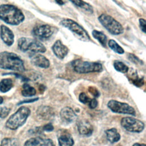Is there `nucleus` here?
I'll return each instance as SVG.
<instances>
[{"mask_svg":"<svg viewBox=\"0 0 146 146\" xmlns=\"http://www.w3.org/2000/svg\"><path fill=\"white\" fill-rule=\"evenodd\" d=\"M0 19L9 25L17 26L25 20V15L17 6L2 4L0 5Z\"/></svg>","mask_w":146,"mask_h":146,"instance_id":"f257e3e1","label":"nucleus"},{"mask_svg":"<svg viewBox=\"0 0 146 146\" xmlns=\"http://www.w3.org/2000/svg\"><path fill=\"white\" fill-rule=\"evenodd\" d=\"M0 68L19 72H23L25 70L21 58L17 54L8 51L0 52Z\"/></svg>","mask_w":146,"mask_h":146,"instance_id":"f03ea898","label":"nucleus"},{"mask_svg":"<svg viewBox=\"0 0 146 146\" xmlns=\"http://www.w3.org/2000/svg\"><path fill=\"white\" fill-rule=\"evenodd\" d=\"M18 47L21 51L29 53V55L33 54L44 53L46 51V48L41 42L26 37H22L18 39Z\"/></svg>","mask_w":146,"mask_h":146,"instance_id":"7ed1b4c3","label":"nucleus"},{"mask_svg":"<svg viewBox=\"0 0 146 146\" xmlns=\"http://www.w3.org/2000/svg\"><path fill=\"white\" fill-rule=\"evenodd\" d=\"M30 110L25 106L21 107L11 115L6 122V127L11 130H15L22 126L30 114Z\"/></svg>","mask_w":146,"mask_h":146,"instance_id":"20e7f679","label":"nucleus"},{"mask_svg":"<svg viewBox=\"0 0 146 146\" xmlns=\"http://www.w3.org/2000/svg\"><path fill=\"white\" fill-rule=\"evenodd\" d=\"M73 70L79 74L101 72L103 66L101 63L95 62L83 61L81 59H75L71 62Z\"/></svg>","mask_w":146,"mask_h":146,"instance_id":"39448f33","label":"nucleus"},{"mask_svg":"<svg viewBox=\"0 0 146 146\" xmlns=\"http://www.w3.org/2000/svg\"><path fill=\"white\" fill-rule=\"evenodd\" d=\"M60 25L70 30L76 37L84 42L91 40L87 31L77 22L69 18H65L60 22Z\"/></svg>","mask_w":146,"mask_h":146,"instance_id":"423d86ee","label":"nucleus"},{"mask_svg":"<svg viewBox=\"0 0 146 146\" xmlns=\"http://www.w3.org/2000/svg\"><path fill=\"white\" fill-rule=\"evenodd\" d=\"M98 20L102 25L112 35H118L124 33L122 25L110 15L102 14L98 17Z\"/></svg>","mask_w":146,"mask_h":146,"instance_id":"0eeeda50","label":"nucleus"},{"mask_svg":"<svg viewBox=\"0 0 146 146\" xmlns=\"http://www.w3.org/2000/svg\"><path fill=\"white\" fill-rule=\"evenodd\" d=\"M121 126L127 131L131 132L139 133L144 128V123L135 118L131 117H123L121 120Z\"/></svg>","mask_w":146,"mask_h":146,"instance_id":"6e6552de","label":"nucleus"},{"mask_svg":"<svg viewBox=\"0 0 146 146\" xmlns=\"http://www.w3.org/2000/svg\"><path fill=\"white\" fill-rule=\"evenodd\" d=\"M108 107L113 112L128 114L135 116L136 112L135 109L128 104L118 102L115 100H111L108 102Z\"/></svg>","mask_w":146,"mask_h":146,"instance_id":"1a4fd4ad","label":"nucleus"},{"mask_svg":"<svg viewBox=\"0 0 146 146\" xmlns=\"http://www.w3.org/2000/svg\"><path fill=\"white\" fill-rule=\"evenodd\" d=\"M53 33V28L50 25L46 24L35 26L32 30L33 36L41 40H46L49 39Z\"/></svg>","mask_w":146,"mask_h":146,"instance_id":"9d476101","label":"nucleus"},{"mask_svg":"<svg viewBox=\"0 0 146 146\" xmlns=\"http://www.w3.org/2000/svg\"><path fill=\"white\" fill-rule=\"evenodd\" d=\"M0 36L2 41L8 46L13 45L14 42V35L11 30L5 25H2L0 27Z\"/></svg>","mask_w":146,"mask_h":146,"instance_id":"9b49d317","label":"nucleus"},{"mask_svg":"<svg viewBox=\"0 0 146 146\" xmlns=\"http://www.w3.org/2000/svg\"><path fill=\"white\" fill-rule=\"evenodd\" d=\"M31 63L38 67L43 68H47L50 66V62L48 59L43 55L39 53L33 54L29 55Z\"/></svg>","mask_w":146,"mask_h":146,"instance_id":"f8f14e48","label":"nucleus"},{"mask_svg":"<svg viewBox=\"0 0 146 146\" xmlns=\"http://www.w3.org/2000/svg\"><path fill=\"white\" fill-rule=\"evenodd\" d=\"M23 146H55V144L50 139L35 137L27 140Z\"/></svg>","mask_w":146,"mask_h":146,"instance_id":"ddd939ff","label":"nucleus"},{"mask_svg":"<svg viewBox=\"0 0 146 146\" xmlns=\"http://www.w3.org/2000/svg\"><path fill=\"white\" fill-rule=\"evenodd\" d=\"M52 50L54 55L60 59H64L68 52V48L60 40H56L52 46Z\"/></svg>","mask_w":146,"mask_h":146,"instance_id":"4468645a","label":"nucleus"},{"mask_svg":"<svg viewBox=\"0 0 146 146\" xmlns=\"http://www.w3.org/2000/svg\"><path fill=\"white\" fill-rule=\"evenodd\" d=\"M36 114L40 119L44 120H51L55 115L54 110L51 107L46 106L39 107L36 111Z\"/></svg>","mask_w":146,"mask_h":146,"instance_id":"2eb2a0df","label":"nucleus"},{"mask_svg":"<svg viewBox=\"0 0 146 146\" xmlns=\"http://www.w3.org/2000/svg\"><path fill=\"white\" fill-rule=\"evenodd\" d=\"M60 116L62 120L66 123H72L77 118L75 112L69 107H65L61 110L60 112Z\"/></svg>","mask_w":146,"mask_h":146,"instance_id":"dca6fc26","label":"nucleus"},{"mask_svg":"<svg viewBox=\"0 0 146 146\" xmlns=\"http://www.w3.org/2000/svg\"><path fill=\"white\" fill-rule=\"evenodd\" d=\"M78 130L79 133L82 135L89 136L93 132V126L87 120H81L77 124Z\"/></svg>","mask_w":146,"mask_h":146,"instance_id":"f3484780","label":"nucleus"},{"mask_svg":"<svg viewBox=\"0 0 146 146\" xmlns=\"http://www.w3.org/2000/svg\"><path fill=\"white\" fill-rule=\"evenodd\" d=\"M58 140L59 146H73L74 139L70 133L65 130L58 132Z\"/></svg>","mask_w":146,"mask_h":146,"instance_id":"a211bd4d","label":"nucleus"},{"mask_svg":"<svg viewBox=\"0 0 146 146\" xmlns=\"http://www.w3.org/2000/svg\"><path fill=\"white\" fill-rule=\"evenodd\" d=\"M75 6L83 9L89 14H92L94 12L93 7L88 3L83 0H69Z\"/></svg>","mask_w":146,"mask_h":146,"instance_id":"6ab92c4d","label":"nucleus"},{"mask_svg":"<svg viewBox=\"0 0 146 146\" xmlns=\"http://www.w3.org/2000/svg\"><path fill=\"white\" fill-rule=\"evenodd\" d=\"M106 134L107 140L111 143H116L120 139V135L115 128L107 129L106 131Z\"/></svg>","mask_w":146,"mask_h":146,"instance_id":"aec40b11","label":"nucleus"},{"mask_svg":"<svg viewBox=\"0 0 146 146\" xmlns=\"http://www.w3.org/2000/svg\"><path fill=\"white\" fill-rule=\"evenodd\" d=\"M92 36L96 39L103 47H106L107 37L103 32L96 30H94L92 32Z\"/></svg>","mask_w":146,"mask_h":146,"instance_id":"412c9836","label":"nucleus"},{"mask_svg":"<svg viewBox=\"0 0 146 146\" xmlns=\"http://www.w3.org/2000/svg\"><path fill=\"white\" fill-rule=\"evenodd\" d=\"M13 87V82L10 78H5L0 81V91L5 93L10 91Z\"/></svg>","mask_w":146,"mask_h":146,"instance_id":"4be33fe9","label":"nucleus"},{"mask_svg":"<svg viewBox=\"0 0 146 146\" xmlns=\"http://www.w3.org/2000/svg\"><path fill=\"white\" fill-rule=\"evenodd\" d=\"M22 95L25 97H30L36 94V90L28 83H24L22 86Z\"/></svg>","mask_w":146,"mask_h":146,"instance_id":"5701e85b","label":"nucleus"},{"mask_svg":"<svg viewBox=\"0 0 146 146\" xmlns=\"http://www.w3.org/2000/svg\"><path fill=\"white\" fill-rule=\"evenodd\" d=\"M109 47L114 52L119 54H123L124 53V49L113 39H110L108 42Z\"/></svg>","mask_w":146,"mask_h":146,"instance_id":"b1692460","label":"nucleus"},{"mask_svg":"<svg viewBox=\"0 0 146 146\" xmlns=\"http://www.w3.org/2000/svg\"><path fill=\"white\" fill-rule=\"evenodd\" d=\"M129 79L134 85H135L136 87H141L144 83L143 78H140L138 76L136 72H132V73L131 72L130 76L129 77Z\"/></svg>","mask_w":146,"mask_h":146,"instance_id":"393cba45","label":"nucleus"},{"mask_svg":"<svg viewBox=\"0 0 146 146\" xmlns=\"http://www.w3.org/2000/svg\"><path fill=\"white\" fill-rule=\"evenodd\" d=\"M1 146H19V142L16 138L6 137L1 141Z\"/></svg>","mask_w":146,"mask_h":146,"instance_id":"a878e982","label":"nucleus"},{"mask_svg":"<svg viewBox=\"0 0 146 146\" xmlns=\"http://www.w3.org/2000/svg\"><path fill=\"white\" fill-rule=\"evenodd\" d=\"M113 67L115 69L121 73H127L128 71V67L123 62L119 60H115L113 63Z\"/></svg>","mask_w":146,"mask_h":146,"instance_id":"bb28decb","label":"nucleus"},{"mask_svg":"<svg viewBox=\"0 0 146 146\" xmlns=\"http://www.w3.org/2000/svg\"><path fill=\"white\" fill-rule=\"evenodd\" d=\"M127 57L128 58V59L133 62L135 64H143V62L141 60H140L137 56H136L135 54H132V53H129L127 55Z\"/></svg>","mask_w":146,"mask_h":146,"instance_id":"cd10ccee","label":"nucleus"},{"mask_svg":"<svg viewBox=\"0 0 146 146\" xmlns=\"http://www.w3.org/2000/svg\"><path fill=\"white\" fill-rule=\"evenodd\" d=\"M10 111V110L6 107H0V121L6 117Z\"/></svg>","mask_w":146,"mask_h":146,"instance_id":"c85d7f7f","label":"nucleus"},{"mask_svg":"<svg viewBox=\"0 0 146 146\" xmlns=\"http://www.w3.org/2000/svg\"><path fill=\"white\" fill-rule=\"evenodd\" d=\"M79 100L81 103L85 104L88 103L90 99L87 96V95L84 92H82L79 96Z\"/></svg>","mask_w":146,"mask_h":146,"instance_id":"c756f323","label":"nucleus"},{"mask_svg":"<svg viewBox=\"0 0 146 146\" xmlns=\"http://www.w3.org/2000/svg\"><path fill=\"white\" fill-rule=\"evenodd\" d=\"M88 91L91 94H92L95 97H98L100 95L99 91L97 90V88L93 86H90L88 87Z\"/></svg>","mask_w":146,"mask_h":146,"instance_id":"7c9ffc66","label":"nucleus"},{"mask_svg":"<svg viewBox=\"0 0 146 146\" xmlns=\"http://www.w3.org/2000/svg\"><path fill=\"white\" fill-rule=\"evenodd\" d=\"M139 25L140 27L141 30V31L144 33H145V28H146V22L145 20L143 18H140L139 20Z\"/></svg>","mask_w":146,"mask_h":146,"instance_id":"2f4dec72","label":"nucleus"},{"mask_svg":"<svg viewBox=\"0 0 146 146\" xmlns=\"http://www.w3.org/2000/svg\"><path fill=\"white\" fill-rule=\"evenodd\" d=\"M98 101L96 100V99L94 98L92 99H90L88 102V106L91 109H94L95 108L98 106Z\"/></svg>","mask_w":146,"mask_h":146,"instance_id":"473e14b6","label":"nucleus"},{"mask_svg":"<svg viewBox=\"0 0 146 146\" xmlns=\"http://www.w3.org/2000/svg\"><path fill=\"white\" fill-rule=\"evenodd\" d=\"M42 128L45 131L50 132V131H52L54 129V127H53V125L51 123H48V124H47L44 125L42 127Z\"/></svg>","mask_w":146,"mask_h":146,"instance_id":"72a5a7b5","label":"nucleus"},{"mask_svg":"<svg viewBox=\"0 0 146 146\" xmlns=\"http://www.w3.org/2000/svg\"><path fill=\"white\" fill-rule=\"evenodd\" d=\"M38 99V98H35V99H29V100H23V101H21V102H19L18 103V105H20V104H22L23 103H29V102H34L35 100H37Z\"/></svg>","mask_w":146,"mask_h":146,"instance_id":"f704fd0d","label":"nucleus"},{"mask_svg":"<svg viewBox=\"0 0 146 146\" xmlns=\"http://www.w3.org/2000/svg\"><path fill=\"white\" fill-rule=\"evenodd\" d=\"M55 1H56V2L58 3V4H59V5H64V2L62 1V0H55Z\"/></svg>","mask_w":146,"mask_h":146,"instance_id":"c9c22d12","label":"nucleus"},{"mask_svg":"<svg viewBox=\"0 0 146 146\" xmlns=\"http://www.w3.org/2000/svg\"><path fill=\"white\" fill-rule=\"evenodd\" d=\"M132 146H146L145 144H140V143H135Z\"/></svg>","mask_w":146,"mask_h":146,"instance_id":"e433bc0d","label":"nucleus"},{"mask_svg":"<svg viewBox=\"0 0 146 146\" xmlns=\"http://www.w3.org/2000/svg\"><path fill=\"white\" fill-rule=\"evenodd\" d=\"M3 102V98L2 96H0V104H2Z\"/></svg>","mask_w":146,"mask_h":146,"instance_id":"4c0bfd02","label":"nucleus"}]
</instances>
